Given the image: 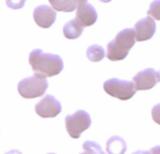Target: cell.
<instances>
[{"mask_svg": "<svg viewBox=\"0 0 160 154\" xmlns=\"http://www.w3.org/2000/svg\"><path fill=\"white\" fill-rule=\"evenodd\" d=\"M28 61L34 72L42 73L47 77L55 76L64 69V62L61 56L44 53L41 49H34L29 55Z\"/></svg>", "mask_w": 160, "mask_h": 154, "instance_id": "1", "label": "cell"}, {"mask_svg": "<svg viewBox=\"0 0 160 154\" xmlns=\"http://www.w3.org/2000/svg\"><path fill=\"white\" fill-rule=\"evenodd\" d=\"M136 42L135 30L132 28H126L121 30L113 40L109 42L107 46V57L111 61H119L125 59L129 50Z\"/></svg>", "mask_w": 160, "mask_h": 154, "instance_id": "2", "label": "cell"}, {"mask_svg": "<svg viewBox=\"0 0 160 154\" xmlns=\"http://www.w3.org/2000/svg\"><path fill=\"white\" fill-rule=\"evenodd\" d=\"M47 76L35 72L33 76L22 79L18 84V92L24 99H35L44 95L48 88Z\"/></svg>", "mask_w": 160, "mask_h": 154, "instance_id": "3", "label": "cell"}, {"mask_svg": "<svg viewBox=\"0 0 160 154\" xmlns=\"http://www.w3.org/2000/svg\"><path fill=\"white\" fill-rule=\"evenodd\" d=\"M103 88L107 94L121 101H128L131 99L137 91L133 82L120 80L117 78L107 80L103 85Z\"/></svg>", "mask_w": 160, "mask_h": 154, "instance_id": "4", "label": "cell"}, {"mask_svg": "<svg viewBox=\"0 0 160 154\" xmlns=\"http://www.w3.org/2000/svg\"><path fill=\"white\" fill-rule=\"evenodd\" d=\"M66 129L70 137L80 138L82 133L86 131L92 123L90 115L84 110H78L72 115H68L65 119Z\"/></svg>", "mask_w": 160, "mask_h": 154, "instance_id": "5", "label": "cell"}, {"mask_svg": "<svg viewBox=\"0 0 160 154\" xmlns=\"http://www.w3.org/2000/svg\"><path fill=\"white\" fill-rule=\"evenodd\" d=\"M36 113L43 118H55L62 111V105L58 100H56L52 95H45L35 106Z\"/></svg>", "mask_w": 160, "mask_h": 154, "instance_id": "6", "label": "cell"}, {"mask_svg": "<svg viewBox=\"0 0 160 154\" xmlns=\"http://www.w3.org/2000/svg\"><path fill=\"white\" fill-rule=\"evenodd\" d=\"M160 81V73L152 68L138 72L133 77L136 90H148L153 88Z\"/></svg>", "mask_w": 160, "mask_h": 154, "instance_id": "7", "label": "cell"}, {"mask_svg": "<svg viewBox=\"0 0 160 154\" xmlns=\"http://www.w3.org/2000/svg\"><path fill=\"white\" fill-rule=\"evenodd\" d=\"M33 17L39 27L49 28L56 20V11L47 5H40L35 8Z\"/></svg>", "mask_w": 160, "mask_h": 154, "instance_id": "8", "label": "cell"}, {"mask_svg": "<svg viewBox=\"0 0 160 154\" xmlns=\"http://www.w3.org/2000/svg\"><path fill=\"white\" fill-rule=\"evenodd\" d=\"M157 29L156 23L152 17H146L135 24L134 30L136 34V40L145 41L153 38Z\"/></svg>", "mask_w": 160, "mask_h": 154, "instance_id": "9", "label": "cell"}, {"mask_svg": "<svg viewBox=\"0 0 160 154\" xmlns=\"http://www.w3.org/2000/svg\"><path fill=\"white\" fill-rule=\"evenodd\" d=\"M75 20L82 27L91 26L98 20V12L91 4L84 3L77 7Z\"/></svg>", "mask_w": 160, "mask_h": 154, "instance_id": "10", "label": "cell"}, {"mask_svg": "<svg viewBox=\"0 0 160 154\" xmlns=\"http://www.w3.org/2000/svg\"><path fill=\"white\" fill-rule=\"evenodd\" d=\"M128 150L126 141L118 136H112L106 143V151L109 154H125Z\"/></svg>", "mask_w": 160, "mask_h": 154, "instance_id": "11", "label": "cell"}, {"mask_svg": "<svg viewBox=\"0 0 160 154\" xmlns=\"http://www.w3.org/2000/svg\"><path fill=\"white\" fill-rule=\"evenodd\" d=\"M83 31V27L78 24V22L73 19L68 21L63 27L64 36L68 40H75L78 39Z\"/></svg>", "mask_w": 160, "mask_h": 154, "instance_id": "12", "label": "cell"}, {"mask_svg": "<svg viewBox=\"0 0 160 154\" xmlns=\"http://www.w3.org/2000/svg\"><path fill=\"white\" fill-rule=\"evenodd\" d=\"M52 8L56 11L71 12L77 8V6L73 0H48Z\"/></svg>", "mask_w": 160, "mask_h": 154, "instance_id": "13", "label": "cell"}, {"mask_svg": "<svg viewBox=\"0 0 160 154\" xmlns=\"http://www.w3.org/2000/svg\"><path fill=\"white\" fill-rule=\"evenodd\" d=\"M86 56L90 61L98 62V61H101L105 57V51L103 47L97 45V44H93L88 47L86 51Z\"/></svg>", "mask_w": 160, "mask_h": 154, "instance_id": "14", "label": "cell"}, {"mask_svg": "<svg viewBox=\"0 0 160 154\" xmlns=\"http://www.w3.org/2000/svg\"><path fill=\"white\" fill-rule=\"evenodd\" d=\"M147 14L155 20L160 21V0H154L150 4Z\"/></svg>", "mask_w": 160, "mask_h": 154, "instance_id": "15", "label": "cell"}, {"mask_svg": "<svg viewBox=\"0 0 160 154\" xmlns=\"http://www.w3.org/2000/svg\"><path fill=\"white\" fill-rule=\"evenodd\" d=\"M82 149L85 151H90L94 154H106L102 148L95 141H86L82 144Z\"/></svg>", "mask_w": 160, "mask_h": 154, "instance_id": "16", "label": "cell"}, {"mask_svg": "<svg viewBox=\"0 0 160 154\" xmlns=\"http://www.w3.org/2000/svg\"><path fill=\"white\" fill-rule=\"evenodd\" d=\"M26 0H6V4L9 8L20 9L22 8Z\"/></svg>", "mask_w": 160, "mask_h": 154, "instance_id": "17", "label": "cell"}, {"mask_svg": "<svg viewBox=\"0 0 160 154\" xmlns=\"http://www.w3.org/2000/svg\"><path fill=\"white\" fill-rule=\"evenodd\" d=\"M152 118L154 121L160 125V104H156L152 109Z\"/></svg>", "mask_w": 160, "mask_h": 154, "instance_id": "18", "label": "cell"}, {"mask_svg": "<svg viewBox=\"0 0 160 154\" xmlns=\"http://www.w3.org/2000/svg\"><path fill=\"white\" fill-rule=\"evenodd\" d=\"M149 154H160V146H155L154 148H152L150 151H149Z\"/></svg>", "mask_w": 160, "mask_h": 154, "instance_id": "19", "label": "cell"}, {"mask_svg": "<svg viewBox=\"0 0 160 154\" xmlns=\"http://www.w3.org/2000/svg\"><path fill=\"white\" fill-rule=\"evenodd\" d=\"M73 1L75 2L76 6L78 7V6H80V5H82V4H84V3H87L88 0H73Z\"/></svg>", "mask_w": 160, "mask_h": 154, "instance_id": "20", "label": "cell"}, {"mask_svg": "<svg viewBox=\"0 0 160 154\" xmlns=\"http://www.w3.org/2000/svg\"><path fill=\"white\" fill-rule=\"evenodd\" d=\"M5 154H22L20 151H18V150H11V151H8V152H6Z\"/></svg>", "mask_w": 160, "mask_h": 154, "instance_id": "21", "label": "cell"}, {"mask_svg": "<svg viewBox=\"0 0 160 154\" xmlns=\"http://www.w3.org/2000/svg\"><path fill=\"white\" fill-rule=\"evenodd\" d=\"M132 154H149V151H135Z\"/></svg>", "mask_w": 160, "mask_h": 154, "instance_id": "22", "label": "cell"}, {"mask_svg": "<svg viewBox=\"0 0 160 154\" xmlns=\"http://www.w3.org/2000/svg\"><path fill=\"white\" fill-rule=\"evenodd\" d=\"M80 154H94V153H93V152H91L90 151H86V150H85V151H84V152H82V153H80Z\"/></svg>", "mask_w": 160, "mask_h": 154, "instance_id": "23", "label": "cell"}, {"mask_svg": "<svg viewBox=\"0 0 160 154\" xmlns=\"http://www.w3.org/2000/svg\"><path fill=\"white\" fill-rule=\"evenodd\" d=\"M99 1H101V2H103V3H109V2H111L112 0H99Z\"/></svg>", "mask_w": 160, "mask_h": 154, "instance_id": "24", "label": "cell"}, {"mask_svg": "<svg viewBox=\"0 0 160 154\" xmlns=\"http://www.w3.org/2000/svg\"><path fill=\"white\" fill-rule=\"evenodd\" d=\"M48 154H55V153H48Z\"/></svg>", "mask_w": 160, "mask_h": 154, "instance_id": "25", "label": "cell"}, {"mask_svg": "<svg viewBox=\"0 0 160 154\" xmlns=\"http://www.w3.org/2000/svg\"><path fill=\"white\" fill-rule=\"evenodd\" d=\"M159 73H160V72H159Z\"/></svg>", "mask_w": 160, "mask_h": 154, "instance_id": "26", "label": "cell"}]
</instances>
